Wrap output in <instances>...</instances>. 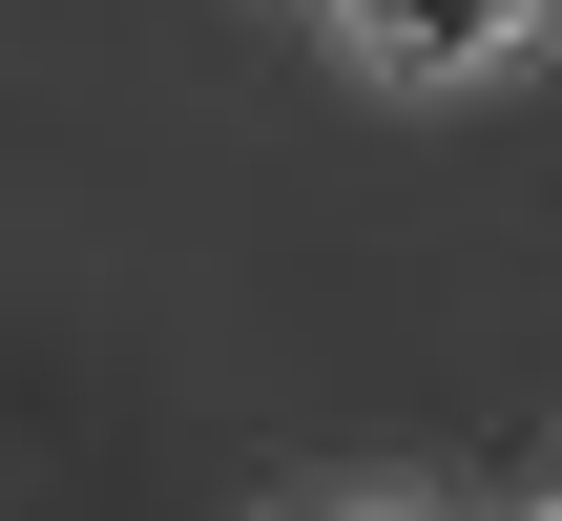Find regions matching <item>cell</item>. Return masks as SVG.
I'll return each instance as SVG.
<instances>
[{"label": "cell", "mask_w": 562, "mask_h": 521, "mask_svg": "<svg viewBox=\"0 0 562 521\" xmlns=\"http://www.w3.org/2000/svg\"><path fill=\"white\" fill-rule=\"evenodd\" d=\"M334 21H355V63H375V84H459V63H501L542 0H334Z\"/></svg>", "instance_id": "obj_1"}]
</instances>
